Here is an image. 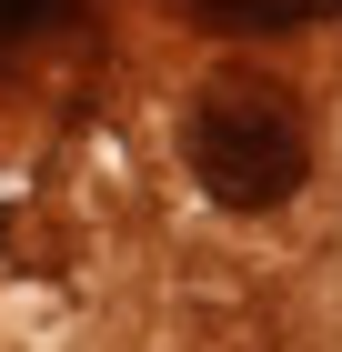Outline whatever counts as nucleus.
I'll use <instances>...</instances> for the list:
<instances>
[{
	"instance_id": "3",
	"label": "nucleus",
	"mask_w": 342,
	"mask_h": 352,
	"mask_svg": "<svg viewBox=\"0 0 342 352\" xmlns=\"http://www.w3.org/2000/svg\"><path fill=\"white\" fill-rule=\"evenodd\" d=\"M41 21H61V0H0V41H21V30H41Z\"/></svg>"
},
{
	"instance_id": "1",
	"label": "nucleus",
	"mask_w": 342,
	"mask_h": 352,
	"mask_svg": "<svg viewBox=\"0 0 342 352\" xmlns=\"http://www.w3.org/2000/svg\"><path fill=\"white\" fill-rule=\"evenodd\" d=\"M182 162H191V182H202L222 212H272V201H292L302 171H312V131H302L292 91L211 81L202 101H191V121H182Z\"/></svg>"
},
{
	"instance_id": "2",
	"label": "nucleus",
	"mask_w": 342,
	"mask_h": 352,
	"mask_svg": "<svg viewBox=\"0 0 342 352\" xmlns=\"http://www.w3.org/2000/svg\"><path fill=\"white\" fill-rule=\"evenodd\" d=\"M191 21H202V30H242V41H262V30L342 21V0H191Z\"/></svg>"
}]
</instances>
